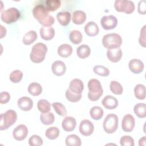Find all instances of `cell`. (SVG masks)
Here are the masks:
<instances>
[{"label":"cell","instance_id":"obj_1","mask_svg":"<svg viewBox=\"0 0 146 146\" xmlns=\"http://www.w3.org/2000/svg\"><path fill=\"white\" fill-rule=\"evenodd\" d=\"M47 52V46L43 43H37L35 44L32 48L30 54L31 60L35 63L42 62L45 58Z\"/></svg>","mask_w":146,"mask_h":146},{"label":"cell","instance_id":"obj_2","mask_svg":"<svg viewBox=\"0 0 146 146\" xmlns=\"http://www.w3.org/2000/svg\"><path fill=\"white\" fill-rule=\"evenodd\" d=\"M88 98L92 102L97 101L102 95L103 90L100 82L96 79H91L88 82Z\"/></svg>","mask_w":146,"mask_h":146},{"label":"cell","instance_id":"obj_3","mask_svg":"<svg viewBox=\"0 0 146 146\" xmlns=\"http://www.w3.org/2000/svg\"><path fill=\"white\" fill-rule=\"evenodd\" d=\"M122 43V38L120 35L116 33L107 34L102 38L103 46L108 49L119 48Z\"/></svg>","mask_w":146,"mask_h":146},{"label":"cell","instance_id":"obj_4","mask_svg":"<svg viewBox=\"0 0 146 146\" xmlns=\"http://www.w3.org/2000/svg\"><path fill=\"white\" fill-rule=\"evenodd\" d=\"M17 119L16 112L12 110H9L1 115L0 129L5 130L13 125Z\"/></svg>","mask_w":146,"mask_h":146},{"label":"cell","instance_id":"obj_5","mask_svg":"<svg viewBox=\"0 0 146 146\" xmlns=\"http://www.w3.org/2000/svg\"><path fill=\"white\" fill-rule=\"evenodd\" d=\"M104 131L109 134L114 133L118 127V117L114 113H110L105 117L103 124Z\"/></svg>","mask_w":146,"mask_h":146},{"label":"cell","instance_id":"obj_6","mask_svg":"<svg viewBox=\"0 0 146 146\" xmlns=\"http://www.w3.org/2000/svg\"><path fill=\"white\" fill-rule=\"evenodd\" d=\"M21 16L18 9L15 7H10L1 13V19L6 24L13 23L18 21Z\"/></svg>","mask_w":146,"mask_h":146},{"label":"cell","instance_id":"obj_7","mask_svg":"<svg viewBox=\"0 0 146 146\" xmlns=\"http://www.w3.org/2000/svg\"><path fill=\"white\" fill-rule=\"evenodd\" d=\"M114 7L116 11L124 12L127 14H131L135 10V4L130 0H116Z\"/></svg>","mask_w":146,"mask_h":146},{"label":"cell","instance_id":"obj_8","mask_svg":"<svg viewBox=\"0 0 146 146\" xmlns=\"http://www.w3.org/2000/svg\"><path fill=\"white\" fill-rule=\"evenodd\" d=\"M102 27L106 30L115 29L117 25V19L113 15L103 16L100 20Z\"/></svg>","mask_w":146,"mask_h":146},{"label":"cell","instance_id":"obj_9","mask_svg":"<svg viewBox=\"0 0 146 146\" xmlns=\"http://www.w3.org/2000/svg\"><path fill=\"white\" fill-rule=\"evenodd\" d=\"M46 6L43 5H37L33 9V16L39 22L49 15Z\"/></svg>","mask_w":146,"mask_h":146},{"label":"cell","instance_id":"obj_10","mask_svg":"<svg viewBox=\"0 0 146 146\" xmlns=\"http://www.w3.org/2000/svg\"><path fill=\"white\" fill-rule=\"evenodd\" d=\"M135 125V121L134 117L131 114L124 115L121 121L122 129L127 132H131Z\"/></svg>","mask_w":146,"mask_h":146},{"label":"cell","instance_id":"obj_11","mask_svg":"<svg viewBox=\"0 0 146 146\" xmlns=\"http://www.w3.org/2000/svg\"><path fill=\"white\" fill-rule=\"evenodd\" d=\"M94 130V124L89 120L84 119L80 122L79 125V132L82 135L85 136H90L93 133Z\"/></svg>","mask_w":146,"mask_h":146},{"label":"cell","instance_id":"obj_12","mask_svg":"<svg viewBox=\"0 0 146 146\" xmlns=\"http://www.w3.org/2000/svg\"><path fill=\"white\" fill-rule=\"evenodd\" d=\"M28 135V129L24 124L17 126L13 131L14 138L18 141H22L26 139Z\"/></svg>","mask_w":146,"mask_h":146},{"label":"cell","instance_id":"obj_13","mask_svg":"<svg viewBox=\"0 0 146 146\" xmlns=\"http://www.w3.org/2000/svg\"><path fill=\"white\" fill-rule=\"evenodd\" d=\"M128 67L130 71L133 74H138L143 71L144 63L140 59H133L129 62Z\"/></svg>","mask_w":146,"mask_h":146},{"label":"cell","instance_id":"obj_14","mask_svg":"<svg viewBox=\"0 0 146 146\" xmlns=\"http://www.w3.org/2000/svg\"><path fill=\"white\" fill-rule=\"evenodd\" d=\"M17 104L18 107L22 111H27L32 109L33 107V102L30 98L23 96L18 99Z\"/></svg>","mask_w":146,"mask_h":146},{"label":"cell","instance_id":"obj_15","mask_svg":"<svg viewBox=\"0 0 146 146\" xmlns=\"http://www.w3.org/2000/svg\"><path fill=\"white\" fill-rule=\"evenodd\" d=\"M76 121L74 117L71 116H66L63 120L62 126L63 129L66 132H71L75 128Z\"/></svg>","mask_w":146,"mask_h":146},{"label":"cell","instance_id":"obj_16","mask_svg":"<svg viewBox=\"0 0 146 146\" xmlns=\"http://www.w3.org/2000/svg\"><path fill=\"white\" fill-rule=\"evenodd\" d=\"M102 105L107 109L113 110L118 106V101L116 98L111 95L106 96L102 101Z\"/></svg>","mask_w":146,"mask_h":146},{"label":"cell","instance_id":"obj_17","mask_svg":"<svg viewBox=\"0 0 146 146\" xmlns=\"http://www.w3.org/2000/svg\"><path fill=\"white\" fill-rule=\"evenodd\" d=\"M122 51L120 48L114 49H108L107 56L112 62L116 63L119 62L122 57Z\"/></svg>","mask_w":146,"mask_h":146},{"label":"cell","instance_id":"obj_18","mask_svg":"<svg viewBox=\"0 0 146 146\" xmlns=\"http://www.w3.org/2000/svg\"><path fill=\"white\" fill-rule=\"evenodd\" d=\"M51 69L54 74L56 76H62L65 73L66 67L63 62L61 60H56L52 64Z\"/></svg>","mask_w":146,"mask_h":146},{"label":"cell","instance_id":"obj_19","mask_svg":"<svg viewBox=\"0 0 146 146\" xmlns=\"http://www.w3.org/2000/svg\"><path fill=\"white\" fill-rule=\"evenodd\" d=\"M39 33L41 38L46 40H51L55 35V30L52 26H42Z\"/></svg>","mask_w":146,"mask_h":146},{"label":"cell","instance_id":"obj_20","mask_svg":"<svg viewBox=\"0 0 146 146\" xmlns=\"http://www.w3.org/2000/svg\"><path fill=\"white\" fill-rule=\"evenodd\" d=\"M69 89L75 94H82L84 89L83 83L79 79H74L70 83Z\"/></svg>","mask_w":146,"mask_h":146},{"label":"cell","instance_id":"obj_21","mask_svg":"<svg viewBox=\"0 0 146 146\" xmlns=\"http://www.w3.org/2000/svg\"><path fill=\"white\" fill-rule=\"evenodd\" d=\"M99 27L98 25L93 22H88L84 26V31L86 34L90 36H94L99 33Z\"/></svg>","mask_w":146,"mask_h":146},{"label":"cell","instance_id":"obj_22","mask_svg":"<svg viewBox=\"0 0 146 146\" xmlns=\"http://www.w3.org/2000/svg\"><path fill=\"white\" fill-rule=\"evenodd\" d=\"M72 52V48L71 45L65 43L59 46L58 48V55L63 58L70 56Z\"/></svg>","mask_w":146,"mask_h":146},{"label":"cell","instance_id":"obj_23","mask_svg":"<svg viewBox=\"0 0 146 146\" xmlns=\"http://www.w3.org/2000/svg\"><path fill=\"white\" fill-rule=\"evenodd\" d=\"M72 22L76 25L83 24L86 19V14L82 10H76L72 14Z\"/></svg>","mask_w":146,"mask_h":146},{"label":"cell","instance_id":"obj_24","mask_svg":"<svg viewBox=\"0 0 146 146\" xmlns=\"http://www.w3.org/2000/svg\"><path fill=\"white\" fill-rule=\"evenodd\" d=\"M59 23L62 26H67L71 21V14L68 11L59 12L56 15Z\"/></svg>","mask_w":146,"mask_h":146},{"label":"cell","instance_id":"obj_25","mask_svg":"<svg viewBox=\"0 0 146 146\" xmlns=\"http://www.w3.org/2000/svg\"><path fill=\"white\" fill-rule=\"evenodd\" d=\"M38 38L36 33L34 30L28 31L23 37V43L25 45H30L34 42Z\"/></svg>","mask_w":146,"mask_h":146},{"label":"cell","instance_id":"obj_26","mask_svg":"<svg viewBox=\"0 0 146 146\" xmlns=\"http://www.w3.org/2000/svg\"><path fill=\"white\" fill-rule=\"evenodd\" d=\"M91 53V49L87 44H82L76 48L77 55L81 59H85L89 56Z\"/></svg>","mask_w":146,"mask_h":146},{"label":"cell","instance_id":"obj_27","mask_svg":"<svg viewBox=\"0 0 146 146\" xmlns=\"http://www.w3.org/2000/svg\"><path fill=\"white\" fill-rule=\"evenodd\" d=\"M65 143L67 146H80L82 144L79 137L74 134L67 136L66 138Z\"/></svg>","mask_w":146,"mask_h":146},{"label":"cell","instance_id":"obj_28","mask_svg":"<svg viewBox=\"0 0 146 146\" xmlns=\"http://www.w3.org/2000/svg\"><path fill=\"white\" fill-rule=\"evenodd\" d=\"M136 115L139 118H144L146 116V105L145 103H139L136 104L133 108Z\"/></svg>","mask_w":146,"mask_h":146},{"label":"cell","instance_id":"obj_29","mask_svg":"<svg viewBox=\"0 0 146 146\" xmlns=\"http://www.w3.org/2000/svg\"><path fill=\"white\" fill-rule=\"evenodd\" d=\"M28 92L33 96H36L39 95L42 92V87L41 85L36 82L31 83L28 87Z\"/></svg>","mask_w":146,"mask_h":146},{"label":"cell","instance_id":"obj_30","mask_svg":"<svg viewBox=\"0 0 146 146\" xmlns=\"http://www.w3.org/2000/svg\"><path fill=\"white\" fill-rule=\"evenodd\" d=\"M40 120L44 125L52 124L55 120V117L52 112L42 113L40 115Z\"/></svg>","mask_w":146,"mask_h":146},{"label":"cell","instance_id":"obj_31","mask_svg":"<svg viewBox=\"0 0 146 146\" xmlns=\"http://www.w3.org/2000/svg\"><path fill=\"white\" fill-rule=\"evenodd\" d=\"M90 114L92 119L98 120L102 119L103 116V110L100 107L94 106L91 108Z\"/></svg>","mask_w":146,"mask_h":146},{"label":"cell","instance_id":"obj_32","mask_svg":"<svg viewBox=\"0 0 146 146\" xmlns=\"http://www.w3.org/2000/svg\"><path fill=\"white\" fill-rule=\"evenodd\" d=\"M135 97L139 100H144L145 98V87L143 84H138L134 88Z\"/></svg>","mask_w":146,"mask_h":146},{"label":"cell","instance_id":"obj_33","mask_svg":"<svg viewBox=\"0 0 146 146\" xmlns=\"http://www.w3.org/2000/svg\"><path fill=\"white\" fill-rule=\"evenodd\" d=\"M69 39L72 43L78 44L82 42L83 36L82 33L79 30H74L70 32L69 34Z\"/></svg>","mask_w":146,"mask_h":146},{"label":"cell","instance_id":"obj_34","mask_svg":"<svg viewBox=\"0 0 146 146\" xmlns=\"http://www.w3.org/2000/svg\"><path fill=\"white\" fill-rule=\"evenodd\" d=\"M37 107L40 112L46 113L51 110V104L47 100L40 99L38 102Z\"/></svg>","mask_w":146,"mask_h":146},{"label":"cell","instance_id":"obj_35","mask_svg":"<svg viewBox=\"0 0 146 146\" xmlns=\"http://www.w3.org/2000/svg\"><path fill=\"white\" fill-rule=\"evenodd\" d=\"M60 133L59 129L56 127L48 128L45 132V136L50 140H54L58 137Z\"/></svg>","mask_w":146,"mask_h":146},{"label":"cell","instance_id":"obj_36","mask_svg":"<svg viewBox=\"0 0 146 146\" xmlns=\"http://www.w3.org/2000/svg\"><path fill=\"white\" fill-rule=\"evenodd\" d=\"M110 88L111 91L115 95H121L123 91L122 86L117 81H111L110 84Z\"/></svg>","mask_w":146,"mask_h":146},{"label":"cell","instance_id":"obj_37","mask_svg":"<svg viewBox=\"0 0 146 146\" xmlns=\"http://www.w3.org/2000/svg\"><path fill=\"white\" fill-rule=\"evenodd\" d=\"M61 2L59 0H47L46 1V7L48 11H54L60 7Z\"/></svg>","mask_w":146,"mask_h":146},{"label":"cell","instance_id":"obj_38","mask_svg":"<svg viewBox=\"0 0 146 146\" xmlns=\"http://www.w3.org/2000/svg\"><path fill=\"white\" fill-rule=\"evenodd\" d=\"M66 97L67 99L71 102H77L80 100L82 98V94H75L71 91V90L68 88L66 91Z\"/></svg>","mask_w":146,"mask_h":146},{"label":"cell","instance_id":"obj_39","mask_svg":"<svg viewBox=\"0 0 146 146\" xmlns=\"http://www.w3.org/2000/svg\"><path fill=\"white\" fill-rule=\"evenodd\" d=\"M93 71L97 75L102 76H107L110 74L108 68L102 65L95 66L93 68Z\"/></svg>","mask_w":146,"mask_h":146},{"label":"cell","instance_id":"obj_40","mask_svg":"<svg viewBox=\"0 0 146 146\" xmlns=\"http://www.w3.org/2000/svg\"><path fill=\"white\" fill-rule=\"evenodd\" d=\"M52 106L58 115L61 116H64L67 114L66 108L61 103L55 102L52 104Z\"/></svg>","mask_w":146,"mask_h":146},{"label":"cell","instance_id":"obj_41","mask_svg":"<svg viewBox=\"0 0 146 146\" xmlns=\"http://www.w3.org/2000/svg\"><path fill=\"white\" fill-rule=\"evenodd\" d=\"M23 78V73L21 70H16L11 72L10 74V80L14 83H19Z\"/></svg>","mask_w":146,"mask_h":146},{"label":"cell","instance_id":"obj_42","mask_svg":"<svg viewBox=\"0 0 146 146\" xmlns=\"http://www.w3.org/2000/svg\"><path fill=\"white\" fill-rule=\"evenodd\" d=\"M43 140L38 135H32L29 139V144L30 146H40L43 145Z\"/></svg>","mask_w":146,"mask_h":146},{"label":"cell","instance_id":"obj_43","mask_svg":"<svg viewBox=\"0 0 146 146\" xmlns=\"http://www.w3.org/2000/svg\"><path fill=\"white\" fill-rule=\"evenodd\" d=\"M120 143L121 146H134L135 142L133 139L130 136L125 135L121 137Z\"/></svg>","mask_w":146,"mask_h":146},{"label":"cell","instance_id":"obj_44","mask_svg":"<svg viewBox=\"0 0 146 146\" xmlns=\"http://www.w3.org/2000/svg\"><path fill=\"white\" fill-rule=\"evenodd\" d=\"M54 18L52 16L49 15L47 18L39 22V23L43 26H51L54 23Z\"/></svg>","mask_w":146,"mask_h":146},{"label":"cell","instance_id":"obj_45","mask_svg":"<svg viewBox=\"0 0 146 146\" xmlns=\"http://www.w3.org/2000/svg\"><path fill=\"white\" fill-rule=\"evenodd\" d=\"M139 43L143 47H145V25H144L140 31V35L139 37Z\"/></svg>","mask_w":146,"mask_h":146},{"label":"cell","instance_id":"obj_46","mask_svg":"<svg viewBox=\"0 0 146 146\" xmlns=\"http://www.w3.org/2000/svg\"><path fill=\"white\" fill-rule=\"evenodd\" d=\"M10 95L7 92H1L0 94V103L1 104H5L9 102Z\"/></svg>","mask_w":146,"mask_h":146},{"label":"cell","instance_id":"obj_47","mask_svg":"<svg viewBox=\"0 0 146 146\" xmlns=\"http://www.w3.org/2000/svg\"><path fill=\"white\" fill-rule=\"evenodd\" d=\"M145 4H146V2L145 0H142L139 1L138 3L137 10L139 13H140V14H145Z\"/></svg>","mask_w":146,"mask_h":146},{"label":"cell","instance_id":"obj_48","mask_svg":"<svg viewBox=\"0 0 146 146\" xmlns=\"http://www.w3.org/2000/svg\"><path fill=\"white\" fill-rule=\"evenodd\" d=\"M0 27H1V38H2L6 35V29L2 25H0Z\"/></svg>","mask_w":146,"mask_h":146},{"label":"cell","instance_id":"obj_49","mask_svg":"<svg viewBox=\"0 0 146 146\" xmlns=\"http://www.w3.org/2000/svg\"><path fill=\"white\" fill-rule=\"evenodd\" d=\"M146 145L145 136H143L140 139L139 141V145L141 146V145Z\"/></svg>","mask_w":146,"mask_h":146}]
</instances>
